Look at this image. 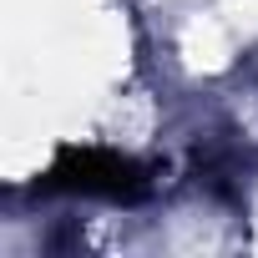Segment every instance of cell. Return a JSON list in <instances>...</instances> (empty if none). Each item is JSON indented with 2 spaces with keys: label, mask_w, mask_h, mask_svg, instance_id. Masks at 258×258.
<instances>
[{
  "label": "cell",
  "mask_w": 258,
  "mask_h": 258,
  "mask_svg": "<svg viewBox=\"0 0 258 258\" xmlns=\"http://www.w3.org/2000/svg\"><path fill=\"white\" fill-rule=\"evenodd\" d=\"M51 192H81V198H111V203H132L147 192V177L132 157L106 152V147H66L51 172L41 177Z\"/></svg>",
  "instance_id": "cell-1"
}]
</instances>
